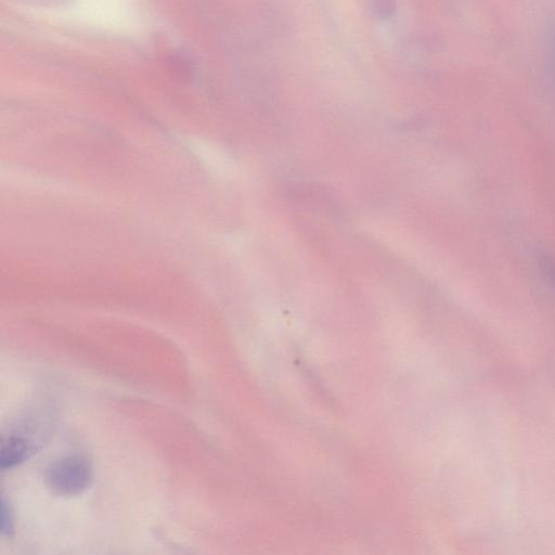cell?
<instances>
[{
  "mask_svg": "<svg viewBox=\"0 0 555 555\" xmlns=\"http://www.w3.org/2000/svg\"><path fill=\"white\" fill-rule=\"evenodd\" d=\"M48 488L61 496H76L88 490L93 482L91 463L81 455H66L53 461L46 470Z\"/></svg>",
  "mask_w": 555,
  "mask_h": 555,
  "instance_id": "1",
  "label": "cell"
},
{
  "mask_svg": "<svg viewBox=\"0 0 555 555\" xmlns=\"http://www.w3.org/2000/svg\"><path fill=\"white\" fill-rule=\"evenodd\" d=\"M34 421L24 420L3 434L0 443V468L2 470L21 465L40 449V425Z\"/></svg>",
  "mask_w": 555,
  "mask_h": 555,
  "instance_id": "2",
  "label": "cell"
},
{
  "mask_svg": "<svg viewBox=\"0 0 555 555\" xmlns=\"http://www.w3.org/2000/svg\"><path fill=\"white\" fill-rule=\"evenodd\" d=\"M0 530L5 538H12L15 533L14 515L8 499L2 494L0 500Z\"/></svg>",
  "mask_w": 555,
  "mask_h": 555,
  "instance_id": "3",
  "label": "cell"
},
{
  "mask_svg": "<svg viewBox=\"0 0 555 555\" xmlns=\"http://www.w3.org/2000/svg\"><path fill=\"white\" fill-rule=\"evenodd\" d=\"M539 264L541 268L542 274L545 276V280L548 281L550 284L555 288V262L553 259L543 256L539 259Z\"/></svg>",
  "mask_w": 555,
  "mask_h": 555,
  "instance_id": "4",
  "label": "cell"
}]
</instances>
